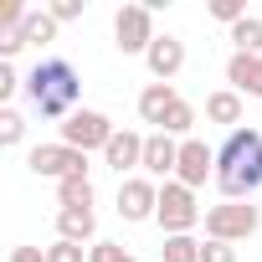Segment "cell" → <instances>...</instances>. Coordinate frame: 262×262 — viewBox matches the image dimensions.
Here are the masks:
<instances>
[{
  "label": "cell",
  "instance_id": "1",
  "mask_svg": "<svg viewBox=\"0 0 262 262\" xmlns=\"http://www.w3.org/2000/svg\"><path fill=\"white\" fill-rule=\"evenodd\" d=\"M262 185V128H231L216 149V190L226 201H252Z\"/></svg>",
  "mask_w": 262,
  "mask_h": 262
},
{
  "label": "cell",
  "instance_id": "2",
  "mask_svg": "<svg viewBox=\"0 0 262 262\" xmlns=\"http://www.w3.org/2000/svg\"><path fill=\"white\" fill-rule=\"evenodd\" d=\"M77 93H82V77H77V67L67 57H41L26 72V103L41 118H62L67 123L77 113Z\"/></svg>",
  "mask_w": 262,
  "mask_h": 262
},
{
  "label": "cell",
  "instance_id": "3",
  "mask_svg": "<svg viewBox=\"0 0 262 262\" xmlns=\"http://www.w3.org/2000/svg\"><path fill=\"white\" fill-rule=\"evenodd\" d=\"M160 231L165 236H190L195 221H201V206H195V190L180 185V180H165L160 185V211H155Z\"/></svg>",
  "mask_w": 262,
  "mask_h": 262
},
{
  "label": "cell",
  "instance_id": "4",
  "mask_svg": "<svg viewBox=\"0 0 262 262\" xmlns=\"http://www.w3.org/2000/svg\"><path fill=\"white\" fill-rule=\"evenodd\" d=\"M257 226H262V211L252 201H221V206L206 211V236L211 242H247Z\"/></svg>",
  "mask_w": 262,
  "mask_h": 262
},
{
  "label": "cell",
  "instance_id": "5",
  "mask_svg": "<svg viewBox=\"0 0 262 262\" xmlns=\"http://www.w3.org/2000/svg\"><path fill=\"white\" fill-rule=\"evenodd\" d=\"M113 47L123 57H144L155 47V6H118V16H113Z\"/></svg>",
  "mask_w": 262,
  "mask_h": 262
},
{
  "label": "cell",
  "instance_id": "6",
  "mask_svg": "<svg viewBox=\"0 0 262 262\" xmlns=\"http://www.w3.org/2000/svg\"><path fill=\"white\" fill-rule=\"evenodd\" d=\"M26 165H31V175H41V180H77V175H88V155L82 149H67L62 139L57 144H36L31 155H26Z\"/></svg>",
  "mask_w": 262,
  "mask_h": 262
},
{
  "label": "cell",
  "instance_id": "7",
  "mask_svg": "<svg viewBox=\"0 0 262 262\" xmlns=\"http://www.w3.org/2000/svg\"><path fill=\"white\" fill-rule=\"evenodd\" d=\"M118 134V128L108 123V113H98V108H77L67 123H62V144L67 149H108V139Z\"/></svg>",
  "mask_w": 262,
  "mask_h": 262
},
{
  "label": "cell",
  "instance_id": "8",
  "mask_svg": "<svg viewBox=\"0 0 262 262\" xmlns=\"http://www.w3.org/2000/svg\"><path fill=\"white\" fill-rule=\"evenodd\" d=\"M155 211H160V185L149 175H128L118 185V216L123 221H155Z\"/></svg>",
  "mask_w": 262,
  "mask_h": 262
},
{
  "label": "cell",
  "instance_id": "9",
  "mask_svg": "<svg viewBox=\"0 0 262 262\" xmlns=\"http://www.w3.org/2000/svg\"><path fill=\"white\" fill-rule=\"evenodd\" d=\"M180 185L201 190L206 180H216V149H206V139H180V170H175Z\"/></svg>",
  "mask_w": 262,
  "mask_h": 262
},
{
  "label": "cell",
  "instance_id": "10",
  "mask_svg": "<svg viewBox=\"0 0 262 262\" xmlns=\"http://www.w3.org/2000/svg\"><path fill=\"white\" fill-rule=\"evenodd\" d=\"M144 139H149V134L118 128V134L108 139V149H103V165H108V170H118V175H128V170H144Z\"/></svg>",
  "mask_w": 262,
  "mask_h": 262
},
{
  "label": "cell",
  "instance_id": "11",
  "mask_svg": "<svg viewBox=\"0 0 262 262\" xmlns=\"http://www.w3.org/2000/svg\"><path fill=\"white\" fill-rule=\"evenodd\" d=\"M175 170H180V144L170 134H149L144 139V175L149 180H170Z\"/></svg>",
  "mask_w": 262,
  "mask_h": 262
},
{
  "label": "cell",
  "instance_id": "12",
  "mask_svg": "<svg viewBox=\"0 0 262 262\" xmlns=\"http://www.w3.org/2000/svg\"><path fill=\"white\" fill-rule=\"evenodd\" d=\"M144 62H149L155 82H170V77L185 67V41H180V36H155V47L144 52Z\"/></svg>",
  "mask_w": 262,
  "mask_h": 262
},
{
  "label": "cell",
  "instance_id": "13",
  "mask_svg": "<svg viewBox=\"0 0 262 262\" xmlns=\"http://www.w3.org/2000/svg\"><path fill=\"white\" fill-rule=\"evenodd\" d=\"M175 103H180V93H175L170 82H149V88L139 93V118H144V123H155V134H160Z\"/></svg>",
  "mask_w": 262,
  "mask_h": 262
},
{
  "label": "cell",
  "instance_id": "14",
  "mask_svg": "<svg viewBox=\"0 0 262 262\" xmlns=\"http://www.w3.org/2000/svg\"><path fill=\"white\" fill-rule=\"evenodd\" d=\"M226 82H231V93H252V98H262V57L231 52V62H226Z\"/></svg>",
  "mask_w": 262,
  "mask_h": 262
},
{
  "label": "cell",
  "instance_id": "15",
  "mask_svg": "<svg viewBox=\"0 0 262 262\" xmlns=\"http://www.w3.org/2000/svg\"><path fill=\"white\" fill-rule=\"evenodd\" d=\"M206 118H211V123H226V134L242 128V93H231V88L211 93V98H206Z\"/></svg>",
  "mask_w": 262,
  "mask_h": 262
},
{
  "label": "cell",
  "instance_id": "16",
  "mask_svg": "<svg viewBox=\"0 0 262 262\" xmlns=\"http://www.w3.org/2000/svg\"><path fill=\"white\" fill-rule=\"evenodd\" d=\"M57 236L82 247V242L98 236V216H93V211H57Z\"/></svg>",
  "mask_w": 262,
  "mask_h": 262
},
{
  "label": "cell",
  "instance_id": "17",
  "mask_svg": "<svg viewBox=\"0 0 262 262\" xmlns=\"http://www.w3.org/2000/svg\"><path fill=\"white\" fill-rule=\"evenodd\" d=\"M57 206H62V211H93V180H88V175L62 180V185H57Z\"/></svg>",
  "mask_w": 262,
  "mask_h": 262
},
{
  "label": "cell",
  "instance_id": "18",
  "mask_svg": "<svg viewBox=\"0 0 262 262\" xmlns=\"http://www.w3.org/2000/svg\"><path fill=\"white\" fill-rule=\"evenodd\" d=\"M21 41H26V47H47V41H57V21H52V11H31L26 26H21Z\"/></svg>",
  "mask_w": 262,
  "mask_h": 262
},
{
  "label": "cell",
  "instance_id": "19",
  "mask_svg": "<svg viewBox=\"0 0 262 262\" xmlns=\"http://www.w3.org/2000/svg\"><path fill=\"white\" fill-rule=\"evenodd\" d=\"M231 41H236V52H247V57H262V16H247V21H236V26H231Z\"/></svg>",
  "mask_w": 262,
  "mask_h": 262
},
{
  "label": "cell",
  "instance_id": "20",
  "mask_svg": "<svg viewBox=\"0 0 262 262\" xmlns=\"http://www.w3.org/2000/svg\"><path fill=\"white\" fill-rule=\"evenodd\" d=\"M160 262H201V242L195 236H165Z\"/></svg>",
  "mask_w": 262,
  "mask_h": 262
},
{
  "label": "cell",
  "instance_id": "21",
  "mask_svg": "<svg viewBox=\"0 0 262 262\" xmlns=\"http://www.w3.org/2000/svg\"><path fill=\"white\" fill-rule=\"evenodd\" d=\"M190 128H195V108L180 98V103L170 108V118H165V128H160V134H170V139H175V134H185V139H190Z\"/></svg>",
  "mask_w": 262,
  "mask_h": 262
},
{
  "label": "cell",
  "instance_id": "22",
  "mask_svg": "<svg viewBox=\"0 0 262 262\" xmlns=\"http://www.w3.org/2000/svg\"><path fill=\"white\" fill-rule=\"evenodd\" d=\"M26 139V118L16 113V108H6V113H0V144H6V149H16Z\"/></svg>",
  "mask_w": 262,
  "mask_h": 262
},
{
  "label": "cell",
  "instance_id": "23",
  "mask_svg": "<svg viewBox=\"0 0 262 262\" xmlns=\"http://www.w3.org/2000/svg\"><path fill=\"white\" fill-rule=\"evenodd\" d=\"M88 262H139V257L123 252V242H93L88 247Z\"/></svg>",
  "mask_w": 262,
  "mask_h": 262
},
{
  "label": "cell",
  "instance_id": "24",
  "mask_svg": "<svg viewBox=\"0 0 262 262\" xmlns=\"http://www.w3.org/2000/svg\"><path fill=\"white\" fill-rule=\"evenodd\" d=\"M47 262H88V252H82L77 242H62V236H57V242L47 247Z\"/></svg>",
  "mask_w": 262,
  "mask_h": 262
},
{
  "label": "cell",
  "instance_id": "25",
  "mask_svg": "<svg viewBox=\"0 0 262 262\" xmlns=\"http://www.w3.org/2000/svg\"><path fill=\"white\" fill-rule=\"evenodd\" d=\"M47 11H52V21L62 26V21H77V16L88 11V0H52V6H47Z\"/></svg>",
  "mask_w": 262,
  "mask_h": 262
},
{
  "label": "cell",
  "instance_id": "26",
  "mask_svg": "<svg viewBox=\"0 0 262 262\" xmlns=\"http://www.w3.org/2000/svg\"><path fill=\"white\" fill-rule=\"evenodd\" d=\"M211 16H216V21H226V26L247 21V11H242V0H211Z\"/></svg>",
  "mask_w": 262,
  "mask_h": 262
},
{
  "label": "cell",
  "instance_id": "27",
  "mask_svg": "<svg viewBox=\"0 0 262 262\" xmlns=\"http://www.w3.org/2000/svg\"><path fill=\"white\" fill-rule=\"evenodd\" d=\"M201 262H236L231 242H201Z\"/></svg>",
  "mask_w": 262,
  "mask_h": 262
},
{
  "label": "cell",
  "instance_id": "28",
  "mask_svg": "<svg viewBox=\"0 0 262 262\" xmlns=\"http://www.w3.org/2000/svg\"><path fill=\"white\" fill-rule=\"evenodd\" d=\"M16 88H26V77H21V72L11 67V62H0V98H11Z\"/></svg>",
  "mask_w": 262,
  "mask_h": 262
},
{
  "label": "cell",
  "instance_id": "29",
  "mask_svg": "<svg viewBox=\"0 0 262 262\" xmlns=\"http://www.w3.org/2000/svg\"><path fill=\"white\" fill-rule=\"evenodd\" d=\"M6 262H47V247H16Z\"/></svg>",
  "mask_w": 262,
  "mask_h": 262
},
{
  "label": "cell",
  "instance_id": "30",
  "mask_svg": "<svg viewBox=\"0 0 262 262\" xmlns=\"http://www.w3.org/2000/svg\"><path fill=\"white\" fill-rule=\"evenodd\" d=\"M21 47H26V41H21V31H11V36H0V57H6V62H11V57H16Z\"/></svg>",
  "mask_w": 262,
  "mask_h": 262
}]
</instances>
